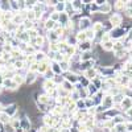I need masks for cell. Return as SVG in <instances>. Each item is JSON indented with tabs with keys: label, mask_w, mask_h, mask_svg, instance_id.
<instances>
[{
	"label": "cell",
	"mask_w": 132,
	"mask_h": 132,
	"mask_svg": "<svg viewBox=\"0 0 132 132\" xmlns=\"http://www.w3.org/2000/svg\"><path fill=\"white\" fill-rule=\"evenodd\" d=\"M81 48L83 50H90V44L89 42H85V44H82V45H81Z\"/></svg>",
	"instance_id": "5"
},
{
	"label": "cell",
	"mask_w": 132,
	"mask_h": 132,
	"mask_svg": "<svg viewBox=\"0 0 132 132\" xmlns=\"http://www.w3.org/2000/svg\"><path fill=\"white\" fill-rule=\"evenodd\" d=\"M68 81H70V82H77V81H78V78H77L75 74H68Z\"/></svg>",
	"instance_id": "3"
},
{
	"label": "cell",
	"mask_w": 132,
	"mask_h": 132,
	"mask_svg": "<svg viewBox=\"0 0 132 132\" xmlns=\"http://www.w3.org/2000/svg\"><path fill=\"white\" fill-rule=\"evenodd\" d=\"M46 24H48V25H46V28H53V24H54V21H53V20H50V21H48Z\"/></svg>",
	"instance_id": "6"
},
{
	"label": "cell",
	"mask_w": 132,
	"mask_h": 132,
	"mask_svg": "<svg viewBox=\"0 0 132 132\" xmlns=\"http://www.w3.org/2000/svg\"><path fill=\"white\" fill-rule=\"evenodd\" d=\"M90 19L89 17H83L81 19V29H86V28H89L90 27Z\"/></svg>",
	"instance_id": "2"
},
{
	"label": "cell",
	"mask_w": 132,
	"mask_h": 132,
	"mask_svg": "<svg viewBox=\"0 0 132 132\" xmlns=\"http://www.w3.org/2000/svg\"><path fill=\"white\" fill-rule=\"evenodd\" d=\"M16 111H17V104L11 103V104H8V106H7L5 114H7V116H13V115L16 114Z\"/></svg>",
	"instance_id": "1"
},
{
	"label": "cell",
	"mask_w": 132,
	"mask_h": 132,
	"mask_svg": "<svg viewBox=\"0 0 132 132\" xmlns=\"http://www.w3.org/2000/svg\"><path fill=\"white\" fill-rule=\"evenodd\" d=\"M128 16L132 17V9H128Z\"/></svg>",
	"instance_id": "7"
},
{
	"label": "cell",
	"mask_w": 132,
	"mask_h": 132,
	"mask_svg": "<svg viewBox=\"0 0 132 132\" xmlns=\"http://www.w3.org/2000/svg\"><path fill=\"white\" fill-rule=\"evenodd\" d=\"M127 7H128V8H132V2H128V4H127Z\"/></svg>",
	"instance_id": "8"
},
{
	"label": "cell",
	"mask_w": 132,
	"mask_h": 132,
	"mask_svg": "<svg viewBox=\"0 0 132 132\" xmlns=\"http://www.w3.org/2000/svg\"><path fill=\"white\" fill-rule=\"evenodd\" d=\"M21 123H23V126H24V128H25L27 131L30 128V122H29V120H23Z\"/></svg>",
	"instance_id": "4"
}]
</instances>
